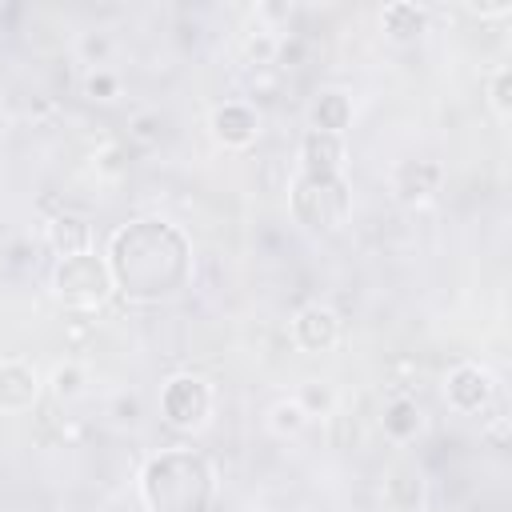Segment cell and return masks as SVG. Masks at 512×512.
Returning a JSON list of instances; mask_svg holds the SVG:
<instances>
[{"instance_id":"obj_1","label":"cell","mask_w":512,"mask_h":512,"mask_svg":"<svg viewBox=\"0 0 512 512\" xmlns=\"http://www.w3.org/2000/svg\"><path fill=\"white\" fill-rule=\"evenodd\" d=\"M192 268L188 240L160 220H136L112 236L108 272L128 300H164L184 288Z\"/></svg>"},{"instance_id":"obj_2","label":"cell","mask_w":512,"mask_h":512,"mask_svg":"<svg viewBox=\"0 0 512 512\" xmlns=\"http://www.w3.org/2000/svg\"><path fill=\"white\" fill-rule=\"evenodd\" d=\"M140 492L152 512H204L212 500V468L204 456L172 448L148 460Z\"/></svg>"},{"instance_id":"obj_3","label":"cell","mask_w":512,"mask_h":512,"mask_svg":"<svg viewBox=\"0 0 512 512\" xmlns=\"http://www.w3.org/2000/svg\"><path fill=\"white\" fill-rule=\"evenodd\" d=\"M292 212L308 228H336L348 216V184L340 176L300 172L292 184Z\"/></svg>"},{"instance_id":"obj_4","label":"cell","mask_w":512,"mask_h":512,"mask_svg":"<svg viewBox=\"0 0 512 512\" xmlns=\"http://www.w3.org/2000/svg\"><path fill=\"white\" fill-rule=\"evenodd\" d=\"M112 288V272L104 260H96L92 252H80V256H64L56 264V292L72 304H96L104 300Z\"/></svg>"},{"instance_id":"obj_5","label":"cell","mask_w":512,"mask_h":512,"mask_svg":"<svg viewBox=\"0 0 512 512\" xmlns=\"http://www.w3.org/2000/svg\"><path fill=\"white\" fill-rule=\"evenodd\" d=\"M160 404H164L168 424H176V428H196V424H204L212 396H208V384H204V380H196V376H176V380H168Z\"/></svg>"},{"instance_id":"obj_6","label":"cell","mask_w":512,"mask_h":512,"mask_svg":"<svg viewBox=\"0 0 512 512\" xmlns=\"http://www.w3.org/2000/svg\"><path fill=\"white\" fill-rule=\"evenodd\" d=\"M488 396H492V380H488L480 368L464 364V368H456V372L448 376V400H452L460 412H480V408L488 404Z\"/></svg>"},{"instance_id":"obj_7","label":"cell","mask_w":512,"mask_h":512,"mask_svg":"<svg viewBox=\"0 0 512 512\" xmlns=\"http://www.w3.org/2000/svg\"><path fill=\"white\" fill-rule=\"evenodd\" d=\"M36 400V372L28 364H0V408L4 412H24Z\"/></svg>"},{"instance_id":"obj_8","label":"cell","mask_w":512,"mask_h":512,"mask_svg":"<svg viewBox=\"0 0 512 512\" xmlns=\"http://www.w3.org/2000/svg\"><path fill=\"white\" fill-rule=\"evenodd\" d=\"M304 168L300 172H316V176H340V136L332 132H308L304 148H300Z\"/></svg>"},{"instance_id":"obj_9","label":"cell","mask_w":512,"mask_h":512,"mask_svg":"<svg viewBox=\"0 0 512 512\" xmlns=\"http://www.w3.org/2000/svg\"><path fill=\"white\" fill-rule=\"evenodd\" d=\"M296 340L308 348V352H324L332 340H336V316L328 308H304L296 316Z\"/></svg>"},{"instance_id":"obj_10","label":"cell","mask_w":512,"mask_h":512,"mask_svg":"<svg viewBox=\"0 0 512 512\" xmlns=\"http://www.w3.org/2000/svg\"><path fill=\"white\" fill-rule=\"evenodd\" d=\"M212 128L224 144H248L256 136V112L244 108V104H224L216 116H212Z\"/></svg>"},{"instance_id":"obj_11","label":"cell","mask_w":512,"mask_h":512,"mask_svg":"<svg viewBox=\"0 0 512 512\" xmlns=\"http://www.w3.org/2000/svg\"><path fill=\"white\" fill-rule=\"evenodd\" d=\"M48 240L60 252V260L64 256H80V252H88V224L76 220V216H60V220H52Z\"/></svg>"},{"instance_id":"obj_12","label":"cell","mask_w":512,"mask_h":512,"mask_svg":"<svg viewBox=\"0 0 512 512\" xmlns=\"http://www.w3.org/2000/svg\"><path fill=\"white\" fill-rule=\"evenodd\" d=\"M348 116H352V108H348V100H344L340 92H324V96L316 100V108H312L316 132H332V136L348 124Z\"/></svg>"},{"instance_id":"obj_13","label":"cell","mask_w":512,"mask_h":512,"mask_svg":"<svg viewBox=\"0 0 512 512\" xmlns=\"http://www.w3.org/2000/svg\"><path fill=\"white\" fill-rule=\"evenodd\" d=\"M432 184H436V168H432V164H404V168H400V180H396V188H400L404 200L428 196Z\"/></svg>"},{"instance_id":"obj_14","label":"cell","mask_w":512,"mask_h":512,"mask_svg":"<svg viewBox=\"0 0 512 512\" xmlns=\"http://www.w3.org/2000/svg\"><path fill=\"white\" fill-rule=\"evenodd\" d=\"M384 28L404 40V36H412V32L424 28V12L416 4H392V8H384Z\"/></svg>"},{"instance_id":"obj_15","label":"cell","mask_w":512,"mask_h":512,"mask_svg":"<svg viewBox=\"0 0 512 512\" xmlns=\"http://www.w3.org/2000/svg\"><path fill=\"white\" fill-rule=\"evenodd\" d=\"M384 428H388L392 436H412V432L420 428V412H416V404L396 400V404L384 412Z\"/></svg>"},{"instance_id":"obj_16","label":"cell","mask_w":512,"mask_h":512,"mask_svg":"<svg viewBox=\"0 0 512 512\" xmlns=\"http://www.w3.org/2000/svg\"><path fill=\"white\" fill-rule=\"evenodd\" d=\"M508 84H512V72L500 68V72H496V88H492V104H496L500 112H508Z\"/></svg>"},{"instance_id":"obj_17","label":"cell","mask_w":512,"mask_h":512,"mask_svg":"<svg viewBox=\"0 0 512 512\" xmlns=\"http://www.w3.org/2000/svg\"><path fill=\"white\" fill-rule=\"evenodd\" d=\"M56 392H60V396H64V392H76V372H68V376L56 372Z\"/></svg>"},{"instance_id":"obj_18","label":"cell","mask_w":512,"mask_h":512,"mask_svg":"<svg viewBox=\"0 0 512 512\" xmlns=\"http://www.w3.org/2000/svg\"><path fill=\"white\" fill-rule=\"evenodd\" d=\"M88 88H92V92H108V88H112V80H92Z\"/></svg>"}]
</instances>
